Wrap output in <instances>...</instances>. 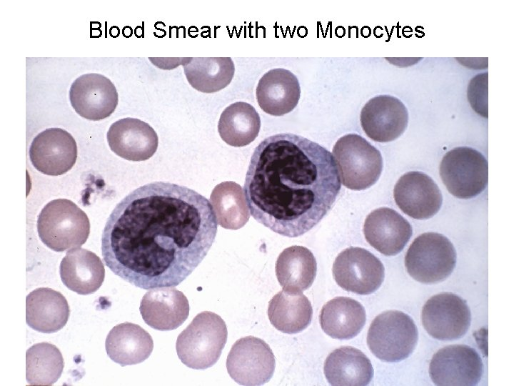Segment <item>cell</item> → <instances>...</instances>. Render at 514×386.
Returning a JSON list of instances; mask_svg holds the SVG:
<instances>
[{
  "label": "cell",
  "instance_id": "4316f807",
  "mask_svg": "<svg viewBox=\"0 0 514 386\" xmlns=\"http://www.w3.org/2000/svg\"><path fill=\"white\" fill-rule=\"evenodd\" d=\"M317 271L313 254L306 247L291 246L279 254L276 275L283 290L304 291L313 284Z\"/></svg>",
  "mask_w": 514,
  "mask_h": 386
},
{
  "label": "cell",
  "instance_id": "e0dca14e",
  "mask_svg": "<svg viewBox=\"0 0 514 386\" xmlns=\"http://www.w3.org/2000/svg\"><path fill=\"white\" fill-rule=\"evenodd\" d=\"M111 150L129 161L141 162L156 152L158 138L148 123L136 118H124L113 123L107 132Z\"/></svg>",
  "mask_w": 514,
  "mask_h": 386
},
{
  "label": "cell",
  "instance_id": "8992f818",
  "mask_svg": "<svg viewBox=\"0 0 514 386\" xmlns=\"http://www.w3.org/2000/svg\"><path fill=\"white\" fill-rule=\"evenodd\" d=\"M417 327L410 316L398 310L378 315L371 324L367 345L382 361L395 362L406 359L418 342Z\"/></svg>",
  "mask_w": 514,
  "mask_h": 386
},
{
  "label": "cell",
  "instance_id": "ba28073f",
  "mask_svg": "<svg viewBox=\"0 0 514 386\" xmlns=\"http://www.w3.org/2000/svg\"><path fill=\"white\" fill-rule=\"evenodd\" d=\"M440 175L451 194L460 199H470L480 194L487 186L488 162L474 149L455 147L443 157Z\"/></svg>",
  "mask_w": 514,
  "mask_h": 386
},
{
  "label": "cell",
  "instance_id": "6da1fadb",
  "mask_svg": "<svg viewBox=\"0 0 514 386\" xmlns=\"http://www.w3.org/2000/svg\"><path fill=\"white\" fill-rule=\"evenodd\" d=\"M218 222L210 202L185 186L154 182L114 207L101 237L105 264L144 290L175 287L203 261Z\"/></svg>",
  "mask_w": 514,
  "mask_h": 386
},
{
  "label": "cell",
  "instance_id": "f546056e",
  "mask_svg": "<svg viewBox=\"0 0 514 386\" xmlns=\"http://www.w3.org/2000/svg\"><path fill=\"white\" fill-rule=\"evenodd\" d=\"M210 200L221 227L236 230L248 222L249 209L238 184L227 181L217 184L211 194Z\"/></svg>",
  "mask_w": 514,
  "mask_h": 386
},
{
  "label": "cell",
  "instance_id": "277c9868",
  "mask_svg": "<svg viewBox=\"0 0 514 386\" xmlns=\"http://www.w3.org/2000/svg\"><path fill=\"white\" fill-rule=\"evenodd\" d=\"M41 242L55 252L80 247L90 233L86 214L67 199H54L41 209L37 219Z\"/></svg>",
  "mask_w": 514,
  "mask_h": 386
},
{
  "label": "cell",
  "instance_id": "7402d4cb",
  "mask_svg": "<svg viewBox=\"0 0 514 386\" xmlns=\"http://www.w3.org/2000/svg\"><path fill=\"white\" fill-rule=\"evenodd\" d=\"M70 308L65 297L49 287H40L26 297V322L33 330L54 333L67 323Z\"/></svg>",
  "mask_w": 514,
  "mask_h": 386
},
{
  "label": "cell",
  "instance_id": "7c38bea8",
  "mask_svg": "<svg viewBox=\"0 0 514 386\" xmlns=\"http://www.w3.org/2000/svg\"><path fill=\"white\" fill-rule=\"evenodd\" d=\"M483 364L478 353L465 345L439 350L431 359L429 375L436 385L473 386L480 382Z\"/></svg>",
  "mask_w": 514,
  "mask_h": 386
},
{
  "label": "cell",
  "instance_id": "4fadbf2b",
  "mask_svg": "<svg viewBox=\"0 0 514 386\" xmlns=\"http://www.w3.org/2000/svg\"><path fill=\"white\" fill-rule=\"evenodd\" d=\"M69 99L75 112L81 117L99 121L114 113L119 102V94L109 78L89 73L80 76L71 84Z\"/></svg>",
  "mask_w": 514,
  "mask_h": 386
},
{
  "label": "cell",
  "instance_id": "cb8c5ba5",
  "mask_svg": "<svg viewBox=\"0 0 514 386\" xmlns=\"http://www.w3.org/2000/svg\"><path fill=\"white\" fill-rule=\"evenodd\" d=\"M323 370L327 381L334 386L368 385L374 372L368 357L349 346L331 352L325 360Z\"/></svg>",
  "mask_w": 514,
  "mask_h": 386
},
{
  "label": "cell",
  "instance_id": "484cf974",
  "mask_svg": "<svg viewBox=\"0 0 514 386\" xmlns=\"http://www.w3.org/2000/svg\"><path fill=\"white\" fill-rule=\"evenodd\" d=\"M268 316L271 325L278 330L295 334L311 324L313 308L311 302L301 291L283 290L270 300Z\"/></svg>",
  "mask_w": 514,
  "mask_h": 386
},
{
  "label": "cell",
  "instance_id": "9c48e42d",
  "mask_svg": "<svg viewBox=\"0 0 514 386\" xmlns=\"http://www.w3.org/2000/svg\"><path fill=\"white\" fill-rule=\"evenodd\" d=\"M230 377L241 385L256 386L268 382L272 377L275 356L262 339L248 336L238 340L226 360Z\"/></svg>",
  "mask_w": 514,
  "mask_h": 386
},
{
  "label": "cell",
  "instance_id": "1f68e13d",
  "mask_svg": "<svg viewBox=\"0 0 514 386\" xmlns=\"http://www.w3.org/2000/svg\"><path fill=\"white\" fill-rule=\"evenodd\" d=\"M468 99L472 108L479 114L488 117V73L473 77L468 87Z\"/></svg>",
  "mask_w": 514,
  "mask_h": 386
},
{
  "label": "cell",
  "instance_id": "7a4b0ae2",
  "mask_svg": "<svg viewBox=\"0 0 514 386\" xmlns=\"http://www.w3.org/2000/svg\"><path fill=\"white\" fill-rule=\"evenodd\" d=\"M341 186L331 152L306 137L281 133L256 147L243 188L254 219L277 234L296 237L328 214Z\"/></svg>",
  "mask_w": 514,
  "mask_h": 386
},
{
  "label": "cell",
  "instance_id": "9a60e30c",
  "mask_svg": "<svg viewBox=\"0 0 514 386\" xmlns=\"http://www.w3.org/2000/svg\"><path fill=\"white\" fill-rule=\"evenodd\" d=\"M366 134L378 142L398 138L405 130L408 113L404 104L390 95H378L363 106L360 117Z\"/></svg>",
  "mask_w": 514,
  "mask_h": 386
},
{
  "label": "cell",
  "instance_id": "ac0fdd59",
  "mask_svg": "<svg viewBox=\"0 0 514 386\" xmlns=\"http://www.w3.org/2000/svg\"><path fill=\"white\" fill-rule=\"evenodd\" d=\"M140 313L153 329L168 331L180 327L189 314V304L184 294L173 287L153 288L142 297Z\"/></svg>",
  "mask_w": 514,
  "mask_h": 386
},
{
  "label": "cell",
  "instance_id": "52a82bcc",
  "mask_svg": "<svg viewBox=\"0 0 514 386\" xmlns=\"http://www.w3.org/2000/svg\"><path fill=\"white\" fill-rule=\"evenodd\" d=\"M456 252L450 241L444 235L423 233L416 237L405 257V265L415 280L433 284L446 279L453 271Z\"/></svg>",
  "mask_w": 514,
  "mask_h": 386
},
{
  "label": "cell",
  "instance_id": "2e32d148",
  "mask_svg": "<svg viewBox=\"0 0 514 386\" xmlns=\"http://www.w3.org/2000/svg\"><path fill=\"white\" fill-rule=\"evenodd\" d=\"M393 197L400 210L416 219L434 216L443 202L435 182L425 173L415 171L405 173L398 180Z\"/></svg>",
  "mask_w": 514,
  "mask_h": 386
},
{
  "label": "cell",
  "instance_id": "8fae6325",
  "mask_svg": "<svg viewBox=\"0 0 514 386\" xmlns=\"http://www.w3.org/2000/svg\"><path fill=\"white\" fill-rule=\"evenodd\" d=\"M421 320L431 337L439 340H453L466 334L471 314L465 300L453 293L443 292L425 302Z\"/></svg>",
  "mask_w": 514,
  "mask_h": 386
},
{
  "label": "cell",
  "instance_id": "f1b7e54d",
  "mask_svg": "<svg viewBox=\"0 0 514 386\" xmlns=\"http://www.w3.org/2000/svg\"><path fill=\"white\" fill-rule=\"evenodd\" d=\"M183 69L190 85L203 93L224 89L231 83L235 71L231 57H191Z\"/></svg>",
  "mask_w": 514,
  "mask_h": 386
},
{
  "label": "cell",
  "instance_id": "30bf717a",
  "mask_svg": "<svg viewBox=\"0 0 514 386\" xmlns=\"http://www.w3.org/2000/svg\"><path fill=\"white\" fill-rule=\"evenodd\" d=\"M381 260L366 249L351 247L336 257L333 276L343 290L358 295H369L377 290L384 279Z\"/></svg>",
  "mask_w": 514,
  "mask_h": 386
},
{
  "label": "cell",
  "instance_id": "5b68a950",
  "mask_svg": "<svg viewBox=\"0 0 514 386\" xmlns=\"http://www.w3.org/2000/svg\"><path fill=\"white\" fill-rule=\"evenodd\" d=\"M332 154L341 182L348 189H366L373 185L381 174L383 159L380 151L357 134H348L339 138Z\"/></svg>",
  "mask_w": 514,
  "mask_h": 386
},
{
  "label": "cell",
  "instance_id": "ffe728a7",
  "mask_svg": "<svg viewBox=\"0 0 514 386\" xmlns=\"http://www.w3.org/2000/svg\"><path fill=\"white\" fill-rule=\"evenodd\" d=\"M256 95L263 112L273 116H282L297 106L301 96L300 84L291 71L273 69L260 79Z\"/></svg>",
  "mask_w": 514,
  "mask_h": 386
},
{
  "label": "cell",
  "instance_id": "5bb4252c",
  "mask_svg": "<svg viewBox=\"0 0 514 386\" xmlns=\"http://www.w3.org/2000/svg\"><path fill=\"white\" fill-rule=\"evenodd\" d=\"M29 158L40 172L49 176L62 175L76 163V142L65 129L49 128L33 139L29 148Z\"/></svg>",
  "mask_w": 514,
  "mask_h": 386
},
{
  "label": "cell",
  "instance_id": "603a6c76",
  "mask_svg": "<svg viewBox=\"0 0 514 386\" xmlns=\"http://www.w3.org/2000/svg\"><path fill=\"white\" fill-rule=\"evenodd\" d=\"M105 348L111 360L124 367L146 360L153 349L151 336L141 326L126 322L109 332Z\"/></svg>",
  "mask_w": 514,
  "mask_h": 386
},
{
  "label": "cell",
  "instance_id": "d6986e66",
  "mask_svg": "<svg viewBox=\"0 0 514 386\" xmlns=\"http://www.w3.org/2000/svg\"><path fill=\"white\" fill-rule=\"evenodd\" d=\"M363 234L366 241L380 253L393 256L401 252L408 242L412 227L396 211L381 207L367 216Z\"/></svg>",
  "mask_w": 514,
  "mask_h": 386
},
{
  "label": "cell",
  "instance_id": "44dd1931",
  "mask_svg": "<svg viewBox=\"0 0 514 386\" xmlns=\"http://www.w3.org/2000/svg\"><path fill=\"white\" fill-rule=\"evenodd\" d=\"M59 274L63 284L79 295L97 291L105 277V269L99 257L88 249L78 247L68 251L62 259Z\"/></svg>",
  "mask_w": 514,
  "mask_h": 386
},
{
  "label": "cell",
  "instance_id": "4dcf8cb0",
  "mask_svg": "<svg viewBox=\"0 0 514 386\" xmlns=\"http://www.w3.org/2000/svg\"><path fill=\"white\" fill-rule=\"evenodd\" d=\"M64 367L60 350L49 342L36 343L26 352V379L31 385H51L60 378Z\"/></svg>",
  "mask_w": 514,
  "mask_h": 386
},
{
  "label": "cell",
  "instance_id": "83f0119b",
  "mask_svg": "<svg viewBox=\"0 0 514 386\" xmlns=\"http://www.w3.org/2000/svg\"><path fill=\"white\" fill-rule=\"evenodd\" d=\"M261 118L256 109L245 102H236L221 113L218 131L222 140L234 147L246 146L258 137Z\"/></svg>",
  "mask_w": 514,
  "mask_h": 386
},
{
  "label": "cell",
  "instance_id": "3957f363",
  "mask_svg": "<svg viewBox=\"0 0 514 386\" xmlns=\"http://www.w3.org/2000/svg\"><path fill=\"white\" fill-rule=\"evenodd\" d=\"M227 337L223 320L214 312H202L179 334L176 343L177 355L186 366L206 370L218 360Z\"/></svg>",
  "mask_w": 514,
  "mask_h": 386
},
{
  "label": "cell",
  "instance_id": "d4e9b609",
  "mask_svg": "<svg viewBox=\"0 0 514 386\" xmlns=\"http://www.w3.org/2000/svg\"><path fill=\"white\" fill-rule=\"evenodd\" d=\"M366 320L363 306L346 297L331 300L323 306L320 314V324L323 332L338 340L356 337L363 328Z\"/></svg>",
  "mask_w": 514,
  "mask_h": 386
}]
</instances>
